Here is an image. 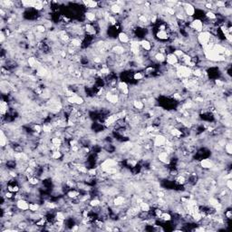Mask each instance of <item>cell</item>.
Listing matches in <instances>:
<instances>
[{
  "label": "cell",
  "mask_w": 232,
  "mask_h": 232,
  "mask_svg": "<svg viewBox=\"0 0 232 232\" xmlns=\"http://www.w3.org/2000/svg\"><path fill=\"white\" fill-rule=\"evenodd\" d=\"M211 33L210 32H208V31H202L201 32L200 34L198 35L197 36V40H198V43L201 44L203 47L205 45H208L210 40H211Z\"/></svg>",
  "instance_id": "6da1fadb"
},
{
  "label": "cell",
  "mask_w": 232,
  "mask_h": 232,
  "mask_svg": "<svg viewBox=\"0 0 232 232\" xmlns=\"http://www.w3.org/2000/svg\"><path fill=\"white\" fill-rule=\"evenodd\" d=\"M167 142V137L165 136L164 134H156L154 136V140H153V146L155 148H161L166 144Z\"/></svg>",
  "instance_id": "7a4b0ae2"
},
{
  "label": "cell",
  "mask_w": 232,
  "mask_h": 232,
  "mask_svg": "<svg viewBox=\"0 0 232 232\" xmlns=\"http://www.w3.org/2000/svg\"><path fill=\"white\" fill-rule=\"evenodd\" d=\"M29 203L27 198H20V200L15 201V206L17 209L20 210V211L27 212L29 210Z\"/></svg>",
  "instance_id": "3957f363"
},
{
  "label": "cell",
  "mask_w": 232,
  "mask_h": 232,
  "mask_svg": "<svg viewBox=\"0 0 232 232\" xmlns=\"http://www.w3.org/2000/svg\"><path fill=\"white\" fill-rule=\"evenodd\" d=\"M203 22L198 19V18H196L194 20H192L189 24V27H190V29H193L194 31L198 32V33H201L203 31Z\"/></svg>",
  "instance_id": "277c9868"
},
{
  "label": "cell",
  "mask_w": 232,
  "mask_h": 232,
  "mask_svg": "<svg viewBox=\"0 0 232 232\" xmlns=\"http://www.w3.org/2000/svg\"><path fill=\"white\" fill-rule=\"evenodd\" d=\"M170 154L168 152H166L165 151L160 152L157 154V158H158L159 161L162 164H167L171 162V158H170Z\"/></svg>",
  "instance_id": "5b68a950"
},
{
  "label": "cell",
  "mask_w": 232,
  "mask_h": 232,
  "mask_svg": "<svg viewBox=\"0 0 232 232\" xmlns=\"http://www.w3.org/2000/svg\"><path fill=\"white\" fill-rule=\"evenodd\" d=\"M183 9H184L185 15L188 16V17H192V16L195 15V12H196L194 6H192L189 3L183 4Z\"/></svg>",
  "instance_id": "8992f818"
},
{
  "label": "cell",
  "mask_w": 232,
  "mask_h": 232,
  "mask_svg": "<svg viewBox=\"0 0 232 232\" xmlns=\"http://www.w3.org/2000/svg\"><path fill=\"white\" fill-rule=\"evenodd\" d=\"M126 203V198L122 195H118L117 197H115L113 198V207H122L123 205H125Z\"/></svg>",
  "instance_id": "52a82bcc"
},
{
  "label": "cell",
  "mask_w": 232,
  "mask_h": 232,
  "mask_svg": "<svg viewBox=\"0 0 232 232\" xmlns=\"http://www.w3.org/2000/svg\"><path fill=\"white\" fill-rule=\"evenodd\" d=\"M166 63L170 66H174L175 64H179V59L173 53H169L166 56Z\"/></svg>",
  "instance_id": "ba28073f"
},
{
  "label": "cell",
  "mask_w": 232,
  "mask_h": 232,
  "mask_svg": "<svg viewBox=\"0 0 232 232\" xmlns=\"http://www.w3.org/2000/svg\"><path fill=\"white\" fill-rule=\"evenodd\" d=\"M140 48H142L143 50H144L146 52H149V53L152 51V43L149 40L143 39L142 41H140Z\"/></svg>",
  "instance_id": "9c48e42d"
},
{
  "label": "cell",
  "mask_w": 232,
  "mask_h": 232,
  "mask_svg": "<svg viewBox=\"0 0 232 232\" xmlns=\"http://www.w3.org/2000/svg\"><path fill=\"white\" fill-rule=\"evenodd\" d=\"M200 165L203 170H210L214 167V162L209 159H203L200 161Z\"/></svg>",
  "instance_id": "30bf717a"
},
{
  "label": "cell",
  "mask_w": 232,
  "mask_h": 232,
  "mask_svg": "<svg viewBox=\"0 0 232 232\" xmlns=\"http://www.w3.org/2000/svg\"><path fill=\"white\" fill-rule=\"evenodd\" d=\"M125 51H126V48L123 45H115L112 47V52L116 55H124Z\"/></svg>",
  "instance_id": "8fae6325"
},
{
  "label": "cell",
  "mask_w": 232,
  "mask_h": 232,
  "mask_svg": "<svg viewBox=\"0 0 232 232\" xmlns=\"http://www.w3.org/2000/svg\"><path fill=\"white\" fill-rule=\"evenodd\" d=\"M118 39L121 43H122L123 45H125V44H130L131 42V40H130V36H128L127 33L125 32H121L119 33V35H118Z\"/></svg>",
  "instance_id": "7c38bea8"
},
{
  "label": "cell",
  "mask_w": 232,
  "mask_h": 232,
  "mask_svg": "<svg viewBox=\"0 0 232 232\" xmlns=\"http://www.w3.org/2000/svg\"><path fill=\"white\" fill-rule=\"evenodd\" d=\"M171 35L168 31H158L156 33V37L157 39L159 40H161V41H165V40H168L170 38Z\"/></svg>",
  "instance_id": "4fadbf2b"
},
{
  "label": "cell",
  "mask_w": 232,
  "mask_h": 232,
  "mask_svg": "<svg viewBox=\"0 0 232 232\" xmlns=\"http://www.w3.org/2000/svg\"><path fill=\"white\" fill-rule=\"evenodd\" d=\"M145 104L143 103V101H140V100H134L132 102V107H133L134 109H136L138 112L139 111H143V108H144Z\"/></svg>",
  "instance_id": "5bb4252c"
},
{
  "label": "cell",
  "mask_w": 232,
  "mask_h": 232,
  "mask_svg": "<svg viewBox=\"0 0 232 232\" xmlns=\"http://www.w3.org/2000/svg\"><path fill=\"white\" fill-rule=\"evenodd\" d=\"M153 58H154V60L158 63H163L166 61V56L164 55V54H161L160 52H156Z\"/></svg>",
  "instance_id": "9a60e30c"
},
{
  "label": "cell",
  "mask_w": 232,
  "mask_h": 232,
  "mask_svg": "<svg viewBox=\"0 0 232 232\" xmlns=\"http://www.w3.org/2000/svg\"><path fill=\"white\" fill-rule=\"evenodd\" d=\"M85 18L89 22H91V23H94L96 21V19H97L95 13L93 12V11H88V12H86L85 13Z\"/></svg>",
  "instance_id": "2e32d148"
},
{
  "label": "cell",
  "mask_w": 232,
  "mask_h": 232,
  "mask_svg": "<svg viewBox=\"0 0 232 232\" xmlns=\"http://www.w3.org/2000/svg\"><path fill=\"white\" fill-rule=\"evenodd\" d=\"M82 40L80 38H77V37H73L70 41V45L74 47V48H78L82 45Z\"/></svg>",
  "instance_id": "e0dca14e"
},
{
  "label": "cell",
  "mask_w": 232,
  "mask_h": 232,
  "mask_svg": "<svg viewBox=\"0 0 232 232\" xmlns=\"http://www.w3.org/2000/svg\"><path fill=\"white\" fill-rule=\"evenodd\" d=\"M139 207L140 209V211H145V212H150L151 211V205L145 202V201H142L139 204Z\"/></svg>",
  "instance_id": "ac0fdd59"
},
{
  "label": "cell",
  "mask_w": 232,
  "mask_h": 232,
  "mask_svg": "<svg viewBox=\"0 0 232 232\" xmlns=\"http://www.w3.org/2000/svg\"><path fill=\"white\" fill-rule=\"evenodd\" d=\"M122 7L121 6H119L118 4L116 3H113L111 6H110V9L112 11V13L113 14H120L122 12Z\"/></svg>",
  "instance_id": "d6986e66"
},
{
  "label": "cell",
  "mask_w": 232,
  "mask_h": 232,
  "mask_svg": "<svg viewBox=\"0 0 232 232\" xmlns=\"http://www.w3.org/2000/svg\"><path fill=\"white\" fill-rule=\"evenodd\" d=\"M160 219H161L162 221H164V222H168V221H171V219H172V217H171V215L169 213V212H167V211H163L162 212V214L161 215V217L159 218Z\"/></svg>",
  "instance_id": "ffe728a7"
},
{
  "label": "cell",
  "mask_w": 232,
  "mask_h": 232,
  "mask_svg": "<svg viewBox=\"0 0 232 232\" xmlns=\"http://www.w3.org/2000/svg\"><path fill=\"white\" fill-rule=\"evenodd\" d=\"M84 5L87 8H91V9H96L98 8V2L95 1H85Z\"/></svg>",
  "instance_id": "44dd1931"
},
{
  "label": "cell",
  "mask_w": 232,
  "mask_h": 232,
  "mask_svg": "<svg viewBox=\"0 0 232 232\" xmlns=\"http://www.w3.org/2000/svg\"><path fill=\"white\" fill-rule=\"evenodd\" d=\"M1 147L2 148H4V147H6V145H7V135L5 133V131L4 130H2L1 131Z\"/></svg>",
  "instance_id": "7402d4cb"
},
{
  "label": "cell",
  "mask_w": 232,
  "mask_h": 232,
  "mask_svg": "<svg viewBox=\"0 0 232 232\" xmlns=\"http://www.w3.org/2000/svg\"><path fill=\"white\" fill-rule=\"evenodd\" d=\"M46 29L47 27L44 24H37L36 27V33H40V34H45L46 32Z\"/></svg>",
  "instance_id": "603a6c76"
},
{
  "label": "cell",
  "mask_w": 232,
  "mask_h": 232,
  "mask_svg": "<svg viewBox=\"0 0 232 232\" xmlns=\"http://www.w3.org/2000/svg\"><path fill=\"white\" fill-rule=\"evenodd\" d=\"M225 151L228 153V155H231V153H232V145H231L230 140H229V142L226 143V144H225Z\"/></svg>",
  "instance_id": "cb8c5ba5"
},
{
  "label": "cell",
  "mask_w": 232,
  "mask_h": 232,
  "mask_svg": "<svg viewBox=\"0 0 232 232\" xmlns=\"http://www.w3.org/2000/svg\"><path fill=\"white\" fill-rule=\"evenodd\" d=\"M206 17L210 20H215L217 19V15L212 11H208L206 13Z\"/></svg>",
  "instance_id": "d4e9b609"
},
{
  "label": "cell",
  "mask_w": 232,
  "mask_h": 232,
  "mask_svg": "<svg viewBox=\"0 0 232 232\" xmlns=\"http://www.w3.org/2000/svg\"><path fill=\"white\" fill-rule=\"evenodd\" d=\"M143 77H144V74H143V73H140V72H136V73H134L133 76H132V78H133L134 80H136V81L142 80Z\"/></svg>",
  "instance_id": "484cf974"
},
{
  "label": "cell",
  "mask_w": 232,
  "mask_h": 232,
  "mask_svg": "<svg viewBox=\"0 0 232 232\" xmlns=\"http://www.w3.org/2000/svg\"><path fill=\"white\" fill-rule=\"evenodd\" d=\"M225 187H226L227 189H229V190L232 189V181H231V179H227V180H226Z\"/></svg>",
  "instance_id": "4316f807"
}]
</instances>
